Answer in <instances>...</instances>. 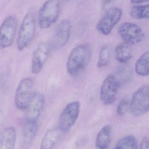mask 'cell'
<instances>
[{"mask_svg":"<svg viewBox=\"0 0 149 149\" xmlns=\"http://www.w3.org/2000/svg\"><path fill=\"white\" fill-rule=\"evenodd\" d=\"M92 49L89 45L81 44L76 46L70 52L66 64V70L71 76L80 74L91 61Z\"/></svg>","mask_w":149,"mask_h":149,"instance_id":"6da1fadb","label":"cell"},{"mask_svg":"<svg viewBox=\"0 0 149 149\" xmlns=\"http://www.w3.org/2000/svg\"><path fill=\"white\" fill-rule=\"evenodd\" d=\"M36 17L34 12L27 13L23 19L17 38V48L22 51L29 46L35 36Z\"/></svg>","mask_w":149,"mask_h":149,"instance_id":"7a4b0ae2","label":"cell"},{"mask_svg":"<svg viewBox=\"0 0 149 149\" xmlns=\"http://www.w3.org/2000/svg\"><path fill=\"white\" fill-rule=\"evenodd\" d=\"M60 13V6L58 0H47L38 11V22L40 29L50 28L57 22Z\"/></svg>","mask_w":149,"mask_h":149,"instance_id":"3957f363","label":"cell"},{"mask_svg":"<svg viewBox=\"0 0 149 149\" xmlns=\"http://www.w3.org/2000/svg\"><path fill=\"white\" fill-rule=\"evenodd\" d=\"M35 93L34 81L32 79L25 78L21 80L15 93V103L17 108L26 110Z\"/></svg>","mask_w":149,"mask_h":149,"instance_id":"277c9868","label":"cell"},{"mask_svg":"<svg viewBox=\"0 0 149 149\" xmlns=\"http://www.w3.org/2000/svg\"><path fill=\"white\" fill-rule=\"evenodd\" d=\"M130 110L134 116H141L149 110V86L144 85L133 94L130 101Z\"/></svg>","mask_w":149,"mask_h":149,"instance_id":"5b68a950","label":"cell"},{"mask_svg":"<svg viewBox=\"0 0 149 149\" xmlns=\"http://www.w3.org/2000/svg\"><path fill=\"white\" fill-rule=\"evenodd\" d=\"M118 33L124 42L135 45L142 41L144 33L138 25L129 22L122 23L118 28Z\"/></svg>","mask_w":149,"mask_h":149,"instance_id":"8992f818","label":"cell"},{"mask_svg":"<svg viewBox=\"0 0 149 149\" xmlns=\"http://www.w3.org/2000/svg\"><path fill=\"white\" fill-rule=\"evenodd\" d=\"M122 15V10L120 8H110L106 11V14L97 24V31L102 35H109L115 26L120 22Z\"/></svg>","mask_w":149,"mask_h":149,"instance_id":"52a82bcc","label":"cell"},{"mask_svg":"<svg viewBox=\"0 0 149 149\" xmlns=\"http://www.w3.org/2000/svg\"><path fill=\"white\" fill-rule=\"evenodd\" d=\"M80 109V103L77 101L70 102L66 106L59 117V125L61 131H68L74 125L79 115Z\"/></svg>","mask_w":149,"mask_h":149,"instance_id":"ba28073f","label":"cell"},{"mask_svg":"<svg viewBox=\"0 0 149 149\" xmlns=\"http://www.w3.org/2000/svg\"><path fill=\"white\" fill-rule=\"evenodd\" d=\"M17 29L15 17L9 16L2 23L0 29V46L2 49L9 47L13 44Z\"/></svg>","mask_w":149,"mask_h":149,"instance_id":"9c48e42d","label":"cell"},{"mask_svg":"<svg viewBox=\"0 0 149 149\" xmlns=\"http://www.w3.org/2000/svg\"><path fill=\"white\" fill-rule=\"evenodd\" d=\"M120 87L114 75H108L102 82L100 91V98L101 102L106 105L113 103L116 100Z\"/></svg>","mask_w":149,"mask_h":149,"instance_id":"30bf717a","label":"cell"},{"mask_svg":"<svg viewBox=\"0 0 149 149\" xmlns=\"http://www.w3.org/2000/svg\"><path fill=\"white\" fill-rule=\"evenodd\" d=\"M71 24L68 20H63L55 30L50 43L51 50L56 51L64 46L69 41L71 36Z\"/></svg>","mask_w":149,"mask_h":149,"instance_id":"8fae6325","label":"cell"},{"mask_svg":"<svg viewBox=\"0 0 149 149\" xmlns=\"http://www.w3.org/2000/svg\"><path fill=\"white\" fill-rule=\"evenodd\" d=\"M51 51L50 43L40 44L34 51L31 59V71L33 74H39L49 58Z\"/></svg>","mask_w":149,"mask_h":149,"instance_id":"7c38bea8","label":"cell"},{"mask_svg":"<svg viewBox=\"0 0 149 149\" xmlns=\"http://www.w3.org/2000/svg\"><path fill=\"white\" fill-rule=\"evenodd\" d=\"M45 105V97L42 94L36 93L26 109V121H36Z\"/></svg>","mask_w":149,"mask_h":149,"instance_id":"4fadbf2b","label":"cell"},{"mask_svg":"<svg viewBox=\"0 0 149 149\" xmlns=\"http://www.w3.org/2000/svg\"><path fill=\"white\" fill-rule=\"evenodd\" d=\"M16 131L13 127L5 129L1 135L0 149H14L16 141Z\"/></svg>","mask_w":149,"mask_h":149,"instance_id":"5bb4252c","label":"cell"},{"mask_svg":"<svg viewBox=\"0 0 149 149\" xmlns=\"http://www.w3.org/2000/svg\"><path fill=\"white\" fill-rule=\"evenodd\" d=\"M112 128L111 126H106L99 131L95 141V145L99 149H107L111 143Z\"/></svg>","mask_w":149,"mask_h":149,"instance_id":"9a60e30c","label":"cell"},{"mask_svg":"<svg viewBox=\"0 0 149 149\" xmlns=\"http://www.w3.org/2000/svg\"><path fill=\"white\" fill-rule=\"evenodd\" d=\"M114 53L116 60L121 64L127 63L133 56L130 45L125 42L120 44L116 46Z\"/></svg>","mask_w":149,"mask_h":149,"instance_id":"2e32d148","label":"cell"},{"mask_svg":"<svg viewBox=\"0 0 149 149\" xmlns=\"http://www.w3.org/2000/svg\"><path fill=\"white\" fill-rule=\"evenodd\" d=\"M60 132L58 130H50L45 133L40 143V149H52L58 141Z\"/></svg>","mask_w":149,"mask_h":149,"instance_id":"e0dca14e","label":"cell"},{"mask_svg":"<svg viewBox=\"0 0 149 149\" xmlns=\"http://www.w3.org/2000/svg\"><path fill=\"white\" fill-rule=\"evenodd\" d=\"M38 130L36 121H26L22 131L23 140L25 144L31 143L35 138Z\"/></svg>","mask_w":149,"mask_h":149,"instance_id":"ac0fdd59","label":"cell"},{"mask_svg":"<svg viewBox=\"0 0 149 149\" xmlns=\"http://www.w3.org/2000/svg\"><path fill=\"white\" fill-rule=\"evenodd\" d=\"M135 71L140 76L145 77L149 75V51L143 53L137 59Z\"/></svg>","mask_w":149,"mask_h":149,"instance_id":"d6986e66","label":"cell"},{"mask_svg":"<svg viewBox=\"0 0 149 149\" xmlns=\"http://www.w3.org/2000/svg\"><path fill=\"white\" fill-rule=\"evenodd\" d=\"M130 16L137 20L149 19V3L133 6L130 10Z\"/></svg>","mask_w":149,"mask_h":149,"instance_id":"ffe728a7","label":"cell"},{"mask_svg":"<svg viewBox=\"0 0 149 149\" xmlns=\"http://www.w3.org/2000/svg\"><path fill=\"white\" fill-rule=\"evenodd\" d=\"M113 149H138L137 140L133 136H125L118 141Z\"/></svg>","mask_w":149,"mask_h":149,"instance_id":"44dd1931","label":"cell"},{"mask_svg":"<svg viewBox=\"0 0 149 149\" xmlns=\"http://www.w3.org/2000/svg\"><path fill=\"white\" fill-rule=\"evenodd\" d=\"M112 48L108 45H104L101 48L99 54L97 66L101 68L108 65L112 55Z\"/></svg>","mask_w":149,"mask_h":149,"instance_id":"7402d4cb","label":"cell"},{"mask_svg":"<svg viewBox=\"0 0 149 149\" xmlns=\"http://www.w3.org/2000/svg\"><path fill=\"white\" fill-rule=\"evenodd\" d=\"M132 75V71L129 67L122 66L118 69L116 75H114L120 86L129 80Z\"/></svg>","mask_w":149,"mask_h":149,"instance_id":"603a6c76","label":"cell"},{"mask_svg":"<svg viewBox=\"0 0 149 149\" xmlns=\"http://www.w3.org/2000/svg\"><path fill=\"white\" fill-rule=\"evenodd\" d=\"M130 109V102L127 99H122L117 106L116 112L118 115L123 116Z\"/></svg>","mask_w":149,"mask_h":149,"instance_id":"cb8c5ba5","label":"cell"},{"mask_svg":"<svg viewBox=\"0 0 149 149\" xmlns=\"http://www.w3.org/2000/svg\"><path fill=\"white\" fill-rule=\"evenodd\" d=\"M139 149H149V137H146L143 140Z\"/></svg>","mask_w":149,"mask_h":149,"instance_id":"d4e9b609","label":"cell"},{"mask_svg":"<svg viewBox=\"0 0 149 149\" xmlns=\"http://www.w3.org/2000/svg\"><path fill=\"white\" fill-rule=\"evenodd\" d=\"M149 0H130L132 3H140L149 2Z\"/></svg>","mask_w":149,"mask_h":149,"instance_id":"484cf974","label":"cell"},{"mask_svg":"<svg viewBox=\"0 0 149 149\" xmlns=\"http://www.w3.org/2000/svg\"><path fill=\"white\" fill-rule=\"evenodd\" d=\"M64 1L65 2H67L69 1H70V0H64Z\"/></svg>","mask_w":149,"mask_h":149,"instance_id":"4316f807","label":"cell"}]
</instances>
